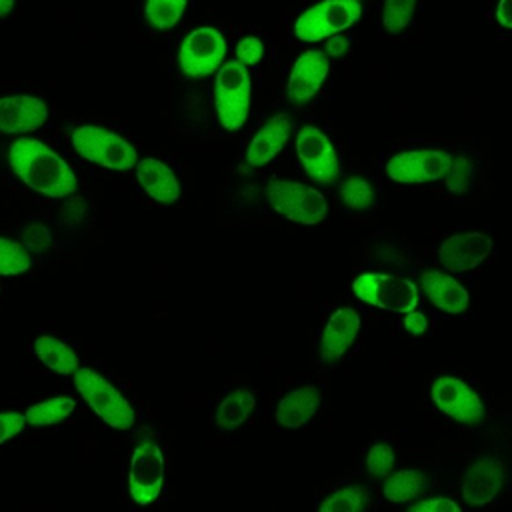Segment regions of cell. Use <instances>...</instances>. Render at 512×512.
<instances>
[{
	"label": "cell",
	"mask_w": 512,
	"mask_h": 512,
	"mask_svg": "<svg viewBox=\"0 0 512 512\" xmlns=\"http://www.w3.org/2000/svg\"><path fill=\"white\" fill-rule=\"evenodd\" d=\"M12 174L32 192L46 198H66L78 188L74 170L50 146L36 138H18L8 152Z\"/></svg>",
	"instance_id": "1"
},
{
	"label": "cell",
	"mask_w": 512,
	"mask_h": 512,
	"mask_svg": "<svg viewBox=\"0 0 512 512\" xmlns=\"http://www.w3.org/2000/svg\"><path fill=\"white\" fill-rule=\"evenodd\" d=\"M252 104V80L248 66L240 60H228L216 70L214 108L220 126L226 132H236L244 126Z\"/></svg>",
	"instance_id": "2"
},
{
	"label": "cell",
	"mask_w": 512,
	"mask_h": 512,
	"mask_svg": "<svg viewBox=\"0 0 512 512\" xmlns=\"http://www.w3.org/2000/svg\"><path fill=\"white\" fill-rule=\"evenodd\" d=\"M74 386L82 400L92 408V412L114 430H128L136 422L134 406L126 396L100 372L88 366H80L74 372Z\"/></svg>",
	"instance_id": "3"
},
{
	"label": "cell",
	"mask_w": 512,
	"mask_h": 512,
	"mask_svg": "<svg viewBox=\"0 0 512 512\" xmlns=\"http://www.w3.org/2000/svg\"><path fill=\"white\" fill-rule=\"evenodd\" d=\"M72 148L80 158L114 172L130 170L138 162V152L126 138L96 124L74 128Z\"/></svg>",
	"instance_id": "4"
},
{
	"label": "cell",
	"mask_w": 512,
	"mask_h": 512,
	"mask_svg": "<svg viewBox=\"0 0 512 512\" xmlns=\"http://www.w3.org/2000/svg\"><path fill=\"white\" fill-rule=\"evenodd\" d=\"M266 200L276 214L304 226L320 224L328 214V202L320 190L290 178L270 180Z\"/></svg>",
	"instance_id": "5"
},
{
	"label": "cell",
	"mask_w": 512,
	"mask_h": 512,
	"mask_svg": "<svg viewBox=\"0 0 512 512\" xmlns=\"http://www.w3.org/2000/svg\"><path fill=\"white\" fill-rule=\"evenodd\" d=\"M352 292L358 300L396 314L414 310L420 304V288L416 284L386 272L358 274L352 280Z\"/></svg>",
	"instance_id": "6"
},
{
	"label": "cell",
	"mask_w": 512,
	"mask_h": 512,
	"mask_svg": "<svg viewBox=\"0 0 512 512\" xmlns=\"http://www.w3.org/2000/svg\"><path fill=\"white\" fill-rule=\"evenodd\" d=\"M360 16V0H320L296 18L294 36L302 42H320L348 30Z\"/></svg>",
	"instance_id": "7"
},
{
	"label": "cell",
	"mask_w": 512,
	"mask_h": 512,
	"mask_svg": "<svg viewBox=\"0 0 512 512\" xmlns=\"http://www.w3.org/2000/svg\"><path fill=\"white\" fill-rule=\"evenodd\" d=\"M164 480H166V462H164L162 448L152 440L140 442L130 456L128 476H126L128 494L132 502L138 506H148L156 502L164 488Z\"/></svg>",
	"instance_id": "8"
},
{
	"label": "cell",
	"mask_w": 512,
	"mask_h": 512,
	"mask_svg": "<svg viewBox=\"0 0 512 512\" xmlns=\"http://www.w3.org/2000/svg\"><path fill=\"white\" fill-rule=\"evenodd\" d=\"M454 156L442 148H414L394 154L386 162V176L398 184H428L442 180Z\"/></svg>",
	"instance_id": "9"
},
{
	"label": "cell",
	"mask_w": 512,
	"mask_h": 512,
	"mask_svg": "<svg viewBox=\"0 0 512 512\" xmlns=\"http://www.w3.org/2000/svg\"><path fill=\"white\" fill-rule=\"evenodd\" d=\"M430 398L436 410L458 424H478L484 418V402L478 392L458 376H438L432 382Z\"/></svg>",
	"instance_id": "10"
},
{
	"label": "cell",
	"mask_w": 512,
	"mask_h": 512,
	"mask_svg": "<svg viewBox=\"0 0 512 512\" xmlns=\"http://www.w3.org/2000/svg\"><path fill=\"white\" fill-rule=\"evenodd\" d=\"M226 58V40L212 26L194 28L178 48V66L188 78L216 72Z\"/></svg>",
	"instance_id": "11"
},
{
	"label": "cell",
	"mask_w": 512,
	"mask_h": 512,
	"mask_svg": "<svg viewBox=\"0 0 512 512\" xmlns=\"http://www.w3.org/2000/svg\"><path fill=\"white\" fill-rule=\"evenodd\" d=\"M296 156L304 172L318 184H332L340 176V162L334 144L316 126H302L298 130Z\"/></svg>",
	"instance_id": "12"
},
{
	"label": "cell",
	"mask_w": 512,
	"mask_h": 512,
	"mask_svg": "<svg viewBox=\"0 0 512 512\" xmlns=\"http://www.w3.org/2000/svg\"><path fill=\"white\" fill-rule=\"evenodd\" d=\"M492 246V238L484 232H458L438 244L436 258L448 272H470L486 262Z\"/></svg>",
	"instance_id": "13"
},
{
	"label": "cell",
	"mask_w": 512,
	"mask_h": 512,
	"mask_svg": "<svg viewBox=\"0 0 512 512\" xmlns=\"http://www.w3.org/2000/svg\"><path fill=\"white\" fill-rule=\"evenodd\" d=\"M504 480V464L494 456H480L464 470L460 484L462 498L468 506H486L500 494Z\"/></svg>",
	"instance_id": "14"
},
{
	"label": "cell",
	"mask_w": 512,
	"mask_h": 512,
	"mask_svg": "<svg viewBox=\"0 0 512 512\" xmlns=\"http://www.w3.org/2000/svg\"><path fill=\"white\" fill-rule=\"evenodd\" d=\"M48 120V106L34 94H8L0 98V132L28 134Z\"/></svg>",
	"instance_id": "15"
},
{
	"label": "cell",
	"mask_w": 512,
	"mask_h": 512,
	"mask_svg": "<svg viewBox=\"0 0 512 512\" xmlns=\"http://www.w3.org/2000/svg\"><path fill=\"white\" fill-rule=\"evenodd\" d=\"M328 70H330V62L326 52H320V50L302 52L290 70L286 96L294 104H304L312 100L322 88L328 76Z\"/></svg>",
	"instance_id": "16"
},
{
	"label": "cell",
	"mask_w": 512,
	"mask_h": 512,
	"mask_svg": "<svg viewBox=\"0 0 512 512\" xmlns=\"http://www.w3.org/2000/svg\"><path fill=\"white\" fill-rule=\"evenodd\" d=\"M362 320L360 314L352 306H342L334 310L320 334V358L322 362H336L340 360L356 342L360 332Z\"/></svg>",
	"instance_id": "17"
},
{
	"label": "cell",
	"mask_w": 512,
	"mask_h": 512,
	"mask_svg": "<svg viewBox=\"0 0 512 512\" xmlns=\"http://www.w3.org/2000/svg\"><path fill=\"white\" fill-rule=\"evenodd\" d=\"M136 182L140 190L158 204H174L180 194V182L174 170L158 158H142L136 162Z\"/></svg>",
	"instance_id": "18"
},
{
	"label": "cell",
	"mask_w": 512,
	"mask_h": 512,
	"mask_svg": "<svg viewBox=\"0 0 512 512\" xmlns=\"http://www.w3.org/2000/svg\"><path fill=\"white\" fill-rule=\"evenodd\" d=\"M420 290L434 308L446 314H462L470 306V294L462 282L442 270H428L420 276Z\"/></svg>",
	"instance_id": "19"
},
{
	"label": "cell",
	"mask_w": 512,
	"mask_h": 512,
	"mask_svg": "<svg viewBox=\"0 0 512 512\" xmlns=\"http://www.w3.org/2000/svg\"><path fill=\"white\" fill-rule=\"evenodd\" d=\"M290 128L292 122L286 114L270 116L250 140L244 152V162L252 168H262L272 162L276 154L286 146L290 138Z\"/></svg>",
	"instance_id": "20"
},
{
	"label": "cell",
	"mask_w": 512,
	"mask_h": 512,
	"mask_svg": "<svg viewBox=\"0 0 512 512\" xmlns=\"http://www.w3.org/2000/svg\"><path fill=\"white\" fill-rule=\"evenodd\" d=\"M322 404V390L316 384H302L284 394L276 408L274 418L284 428H300L314 418Z\"/></svg>",
	"instance_id": "21"
},
{
	"label": "cell",
	"mask_w": 512,
	"mask_h": 512,
	"mask_svg": "<svg viewBox=\"0 0 512 512\" xmlns=\"http://www.w3.org/2000/svg\"><path fill=\"white\" fill-rule=\"evenodd\" d=\"M32 352L36 360H40L50 372L62 374V376H74V372L80 368L78 354L60 338L50 334H40L32 342Z\"/></svg>",
	"instance_id": "22"
},
{
	"label": "cell",
	"mask_w": 512,
	"mask_h": 512,
	"mask_svg": "<svg viewBox=\"0 0 512 512\" xmlns=\"http://www.w3.org/2000/svg\"><path fill=\"white\" fill-rule=\"evenodd\" d=\"M254 406H256V394L248 388H236L220 400L214 412V422L220 430L230 432L242 426L250 418Z\"/></svg>",
	"instance_id": "23"
},
{
	"label": "cell",
	"mask_w": 512,
	"mask_h": 512,
	"mask_svg": "<svg viewBox=\"0 0 512 512\" xmlns=\"http://www.w3.org/2000/svg\"><path fill=\"white\" fill-rule=\"evenodd\" d=\"M426 476L414 468H394L382 484V494L392 504H410L426 490Z\"/></svg>",
	"instance_id": "24"
},
{
	"label": "cell",
	"mask_w": 512,
	"mask_h": 512,
	"mask_svg": "<svg viewBox=\"0 0 512 512\" xmlns=\"http://www.w3.org/2000/svg\"><path fill=\"white\" fill-rule=\"evenodd\" d=\"M74 408H76V402L72 398L54 396L28 406L24 412V420L28 426H34V428L52 426L66 420L74 412Z\"/></svg>",
	"instance_id": "25"
},
{
	"label": "cell",
	"mask_w": 512,
	"mask_h": 512,
	"mask_svg": "<svg viewBox=\"0 0 512 512\" xmlns=\"http://www.w3.org/2000/svg\"><path fill=\"white\" fill-rule=\"evenodd\" d=\"M188 0H144V22L158 32L174 28L184 16Z\"/></svg>",
	"instance_id": "26"
},
{
	"label": "cell",
	"mask_w": 512,
	"mask_h": 512,
	"mask_svg": "<svg viewBox=\"0 0 512 512\" xmlns=\"http://www.w3.org/2000/svg\"><path fill=\"white\" fill-rule=\"evenodd\" d=\"M368 506V492L358 484H346L332 490L318 506L320 512H358Z\"/></svg>",
	"instance_id": "27"
},
{
	"label": "cell",
	"mask_w": 512,
	"mask_h": 512,
	"mask_svg": "<svg viewBox=\"0 0 512 512\" xmlns=\"http://www.w3.org/2000/svg\"><path fill=\"white\" fill-rule=\"evenodd\" d=\"M338 194L342 204L352 212H366L374 206L376 200L374 186L362 176H348L346 180H342Z\"/></svg>",
	"instance_id": "28"
},
{
	"label": "cell",
	"mask_w": 512,
	"mask_h": 512,
	"mask_svg": "<svg viewBox=\"0 0 512 512\" xmlns=\"http://www.w3.org/2000/svg\"><path fill=\"white\" fill-rule=\"evenodd\" d=\"M32 266V252L18 240L0 236V276H16Z\"/></svg>",
	"instance_id": "29"
},
{
	"label": "cell",
	"mask_w": 512,
	"mask_h": 512,
	"mask_svg": "<svg viewBox=\"0 0 512 512\" xmlns=\"http://www.w3.org/2000/svg\"><path fill=\"white\" fill-rule=\"evenodd\" d=\"M418 0H384L382 6V28L388 34H400L412 22Z\"/></svg>",
	"instance_id": "30"
},
{
	"label": "cell",
	"mask_w": 512,
	"mask_h": 512,
	"mask_svg": "<svg viewBox=\"0 0 512 512\" xmlns=\"http://www.w3.org/2000/svg\"><path fill=\"white\" fill-rule=\"evenodd\" d=\"M366 472L372 478H386L396 466L394 448L388 442H376L366 454Z\"/></svg>",
	"instance_id": "31"
},
{
	"label": "cell",
	"mask_w": 512,
	"mask_h": 512,
	"mask_svg": "<svg viewBox=\"0 0 512 512\" xmlns=\"http://www.w3.org/2000/svg\"><path fill=\"white\" fill-rule=\"evenodd\" d=\"M472 178H474L472 162L468 158H464V156H458V158L452 160V166H450L448 174L444 176V182H446L450 192L462 194V192H466L470 188Z\"/></svg>",
	"instance_id": "32"
},
{
	"label": "cell",
	"mask_w": 512,
	"mask_h": 512,
	"mask_svg": "<svg viewBox=\"0 0 512 512\" xmlns=\"http://www.w3.org/2000/svg\"><path fill=\"white\" fill-rule=\"evenodd\" d=\"M234 54L244 66H254L264 58V42L258 36H244L236 42Z\"/></svg>",
	"instance_id": "33"
},
{
	"label": "cell",
	"mask_w": 512,
	"mask_h": 512,
	"mask_svg": "<svg viewBox=\"0 0 512 512\" xmlns=\"http://www.w3.org/2000/svg\"><path fill=\"white\" fill-rule=\"evenodd\" d=\"M412 512H460V504L454 502L448 496H428V498H416L408 504Z\"/></svg>",
	"instance_id": "34"
},
{
	"label": "cell",
	"mask_w": 512,
	"mask_h": 512,
	"mask_svg": "<svg viewBox=\"0 0 512 512\" xmlns=\"http://www.w3.org/2000/svg\"><path fill=\"white\" fill-rule=\"evenodd\" d=\"M22 244L32 254L34 252H44L52 244V234L42 224H28L26 228H22Z\"/></svg>",
	"instance_id": "35"
},
{
	"label": "cell",
	"mask_w": 512,
	"mask_h": 512,
	"mask_svg": "<svg viewBox=\"0 0 512 512\" xmlns=\"http://www.w3.org/2000/svg\"><path fill=\"white\" fill-rule=\"evenodd\" d=\"M86 216V200L80 196H66V202L60 208V220L64 226H78Z\"/></svg>",
	"instance_id": "36"
},
{
	"label": "cell",
	"mask_w": 512,
	"mask_h": 512,
	"mask_svg": "<svg viewBox=\"0 0 512 512\" xmlns=\"http://www.w3.org/2000/svg\"><path fill=\"white\" fill-rule=\"evenodd\" d=\"M26 424L24 414L16 412V410H2L0 412V444L14 438L22 426Z\"/></svg>",
	"instance_id": "37"
},
{
	"label": "cell",
	"mask_w": 512,
	"mask_h": 512,
	"mask_svg": "<svg viewBox=\"0 0 512 512\" xmlns=\"http://www.w3.org/2000/svg\"><path fill=\"white\" fill-rule=\"evenodd\" d=\"M402 326H404V330H406L408 334H412V336H420V334H424V332L428 330L430 322H428V316H426L424 312H420V310H416V308H414V310L404 312Z\"/></svg>",
	"instance_id": "38"
},
{
	"label": "cell",
	"mask_w": 512,
	"mask_h": 512,
	"mask_svg": "<svg viewBox=\"0 0 512 512\" xmlns=\"http://www.w3.org/2000/svg\"><path fill=\"white\" fill-rule=\"evenodd\" d=\"M348 46H350V40L346 36L340 34H334L330 38H326V46H324V52L328 58H340L348 52Z\"/></svg>",
	"instance_id": "39"
},
{
	"label": "cell",
	"mask_w": 512,
	"mask_h": 512,
	"mask_svg": "<svg viewBox=\"0 0 512 512\" xmlns=\"http://www.w3.org/2000/svg\"><path fill=\"white\" fill-rule=\"evenodd\" d=\"M496 22L506 28V30H512V0H500L498 6H496Z\"/></svg>",
	"instance_id": "40"
},
{
	"label": "cell",
	"mask_w": 512,
	"mask_h": 512,
	"mask_svg": "<svg viewBox=\"0 0 512 512\" xmlns=\"http://www.w3.org/2000/svg\"><path fill=\"white\" fill-rule=\"evenodd\" d=\"M14 6H16V0H0V18L10 16Z\"/></svg>",
	"instance_id": "41"
}]
</instances>
